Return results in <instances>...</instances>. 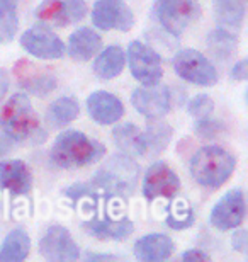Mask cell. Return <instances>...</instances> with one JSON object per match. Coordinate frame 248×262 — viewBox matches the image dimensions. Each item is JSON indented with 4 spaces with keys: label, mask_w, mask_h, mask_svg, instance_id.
<instances>
[{
    "label": "cell",
    "mask_w": 248,
    "mask_h": 262,
    "mask_svg": "<svg viewBox=\"0 0 248 262\" xmlns=\"http://www.w3.org/2000/svg\"><path fill=\"white\" fill-rule=\"evenodd\" d=\"M140 181V167L128 154H118L105 162L88 182V189L112 196L133 194Z\"/></svg>",
    "instance_id": "1"
},
{
    "label": "cell",
    "mask_w": 248,
    "mask_h": 262,
    "mask_svg": "<svg viewBox=\"0 0 248 262\" xmlns=\"http://www.w3.org/2000/svg\"><path fill=\"white\" fill-rule=\"evenodd\" d=\"M105 154V146L91 140L80 131H65L56 138L51 148V162L61 169H80L99 162Z\"/></svg>",
    "instance_id": "2"
},
{
    "label": "cell",
    "mask_w": 248,
    "mask_h": 262,
    "mask_svg": "<svg viewBox=\"0 0 248 262\" xmlns=\"http://www.w3.org/2000/svg\"><path fill=\"white\" fill-rule=\"evenodd\" d=\"M236 159L218 145L202 146L191 160V174L200 186L218 189L235 172Z\"/></svg>",
    "instance_id": "3"
},
{
    "label": "cell",
    "mask_w": 248,
    "mask_h": 262,
    "mask_svg": "<svg viewBox=\"0 0 248 262\" xmlns=\"http://www.w3.org/2000/svg\"><path fill=\"white\" fill-rule=\"evenodd\" d=\"M0 128L5 135L17 141L36 140V136H43L39 129L38 114L28 96L24 94H14L4 107L0 109Z\"/></svg>",
    "instance_id": "4"
},
{
    "label": "cell",
    "mask_w": 248,
    "mask_h": 262,
    "mask_svg": "<svg viewBox=\"0 0 248 262\" xmlns=\"http://www.w3.org/2000/svg\"><path fill=\"white\" fill-rule=\"evenodd\" d=\"M173 68L175 73L184 80L196 83V85H216L218 82V70L197 50H182L173 58Z\"/></svg>",
    "instance_id": "5"
},
{
    "label": "cell",
    "mask_w": 248,
    "mask_h": 262,
    "mask_svg": "<svg viewBox=\"0 0 248 262\" xmlns=\"http://www.w3.org/2000/svg\"><path fill=\"white\" fill-rule=\"evenodd\" d=\"M128 63L133 77L145 87L160 83L163 77L162 58L150 46L140 41H133L128 48Z\"/></svg>",
    "instance_id": "6"
},
{
    "label": "cell",
    "mask_w": 248,
    "mask_h": 262,
    "mask_svg": "<svg viewBox=\"0 0 248 262\" xmlns=\"http://www.w3.org/2000/svg\"><path fill=\"white\" fill-rule=\"evenodd\" d=\"M155 10L160 24L175 36L182 34L200 14L197 0H156Z\"/></svg>",
    "instance_id": "7"
},
{
    "label": "cell",
    "mask_w": 248,
    "mask_h": 262,
    "mask_svg": "<svg viewBox=\"0 0 248 262\" xmlns=\"http://www.w3.org/2000/svg\"><path fill=\"white\" fill-rule=\"evenodd\" d=\"M92 23L100 31L118 29L128 33L134 26V14L123 0H97L92 9Z\"/></svg>",
    "instance_id": "8"
},
{
    "label": "cell",
    "mask_w": 248,
    "mask_h": 262,
    "mask_svg": "<svg viewBox=\"0 0 248 262\" xmlns=\"http://www.w3.org/2000/svg\"><path fill=\"white\" fill-rule=\"evenodd\" d=\"M39 254L51 262L77 260L80 257V249L65 227L53 225L39 240Z\"/></svg>",
    "instance_id": "9"
},
{
    "label": "cell",
    "mask_w": 248,
    "mask_h": 262,
    "mask_svg": "<svg viewBox=\"0 0 248 262\" xmlns=\"http://www.w3.org/2000/svg\"><path fill=\"white\" fill-rule=\"evenodd\" d=\"M14 75L15 80L24 91H28L34 96L43 97L51 91H55L56 87V77L53 75V72L48 68L41 67L34 61L29 60H19L14 65Z\"/></svg>",
    "instance_id": "10"
},
{
    "label": "cell",
    "mask_w": 248,
    "mask_h": 262,
    "mask_svg": "<svg viewBox=\"0 0 248 262\" xmlns=\"http://www.w3.org/2000/svg\"><path fill=\"white\" fill-rule=\"evenodd\" d=\"M22 48L33 56L43 60H56L65 55V45L53 31L44 26H34L20 36Z\"/></svg>",
    "instance_id": "11"
},
{
    "label": "cell",
    "mask_w": 248,
    "mask_h": 262,
    "mask_svg": "<svg viewBox=\"0 0 248 262\" xmlns=\"http://www.w3.org/2000/svg\"><path fill=\"white\" fill-rule=\"evenodd\" d=\"M246 204L245 196L240 189L230 191L228 194L216 203V206L211 211V225L218 230H233L240 227L245 218Z\"/></svg>",
    "instance_id": "12"
},
{
    "label": "cell",
    "mask_w": 248,
    "mask_h": 262,
    "mask_svg": "<svg viewBox=\"0 0 248 262\" xmlns=\"http://www.w3.org/2000/svg\"><path fill=\"white\" fill-rule=\"evenodd\" d=\"M181 191V179L165 162H156L146 170L143 182V194L148 199H172Z\"/></svg>",
    "instance_id": "13"
},
{
    "label": "cell",
    "mask_w": 248,
    "mask_h": 262,
    "mask_svg": "<svg viewBox=\"0 0 248 262\" xmlns=\"http://www.w3.org/2000/svg\"><path fill=\"white\" fill-rule=\"evenodd\" d=\"M87 5L83 0H46L36 9V15L55 26L75 24L85 17Z\"/></svg>",
    "instance_id": "14"
},
{
    "label": "cell",
    "mask_w": 248,
    "mask_h": 262,
    "mask_svg": "<svg viewBox=\"0 0 248 262\" xmlns=\"http://www.w3.org/2000/svg\"><path fill=\"white\" fill-rule=\"evenodd\" d=\"M131 102L136 111L146 118H162L172 106V94L168 87H141L131 96Z\"/></svg>",
    "instance_id": "15"
},
{
    "label": "cell",
    "mask_w": 248,
    "mask_h": 262,
    "mask_svg": "<svg viewBox=\"0 0 248 262\" xmlns=\"http://www.w3.org/2000/svg\"><path fill=\"white\" fill-rule=\"evenodd\" d=\"M31 187H33V174L26 162H0V189L10 191L14 196H26Z\"/></svg>",
    "instance_id": "16"
},
{
    "label": "cell",
    "mask_w": 248,
    "mask_h": 262,
    "mask_svg": "<svg viewBox=\"0 0 248 262\" xmlns=\"http://www.w3.org/2000/svg\"><path fill=\"white\" fill-rule=\"evenodd\" d=\"M87 109L94 121L99 124H114L124 114V106L118 97L105 91H97L88 96Z\"/></svg>",
    "instance_id": "17"
},
{
    "label": "cell",
    "mask_w": 248,
    "mask_h": 262,
    "mask_svg": "<svg viewBox=\"0 0 248 262\" xmlns=\"http://www.w3.org/2000/svg\"><path fill=\"white\" fill-rule=\"evenodd\" d=\"M173 252V240L165 233H150L136 240L134 255L143 262L165 260Z\"/></svg>",
    "instance_id": "18"
},
{
    "label": "cell",
    "mask_w": 248,
    "mask_h": 262,
    "mask_svg": "<svg viewBox=\"0 0 248 262\" xmlns=\"http://www.w3.org/2000/svg\"><path fill=\"white\" fill-rule=\"evenodd\" d=\"M100 46H102V39L96 31L82 28L75 31L68 39V53L75 61H88L99 53Z\"/></svg>",
    "instance_id": "19"
},
{
    "label": "cell",
    "mask_w": 248,
    "mask_h": 262,
    "mask_svg": "<svg viewBox=\"0 0 248 262\" xmlns=\"http://www.w3.org/2000/svg\"><path fill=\"white\" fill-rule=\"evenodd\" d=\"M83 228L96 238L107 240H124L133 233V222L129 218L121 220H91L83 223Z\"/></svg>",
    "instance_id": "20"
},
{
    "label": "cell",
    "mask_w": 248,
    "mask_h": 262,
    "mask_svg": "<svg viewBox=\"0 0 248 262\" xmlns=\"http://www.w3.org/2000/svg\"><path fill=\"white\" fill-rule=\"evenodd\" d=\"M173 131L170 124L162 121L160 118H148V124L143 131V141H145V155H160L167 148L172 140Z\"/></svg>",
    "instance_id": "21"
},
{
    "label": "cell",
    "mask_w": 248,
    "mask_h": 262,
    "mask_svg": "<svg viewBox=\"0 0 248 262\" xmlns=\"http://www.w3.org/2000/svg\"><path fill=\"white\" fill-rule=\"evenodd\" d=\"M126 65V53L119 46H109L100 53L96 61H94V72L99 78L104 80H112L121 72L124 70Z\"/></svg>",
    "instance_id": "22"
},
{
    "label": "cell",
    "mask_w": 248,
    "mask_h": 262,
    "mask_svg": "<svg viewBox=\"0 0 248 262\" xmlns=\"http://www.w3.org/2000/svg\"><path fill=\"white\" fill-rule=\"evenodd\" d=\"M31 250V238L24 228H14L5 237L0 247V262H20L28 259Z\"/></svg>",
    "instance_id": "23"
},
{
    "label": "cell",
    "mask_w": 248,
    "mask_h": 262,
    "mask_svg": "<svg viewBox=\"0 0 248 262\" xmlns=\"http://www.w3.org/2000/svg\"><path fill=\"white\" fill-rule=\"evenodd\" d=\"M114 143L121 151L128 155H145L143 131H140L133 123H126L116 126L112 131Z\"/></svg>",
    "instance_id": "24"
},
{
    "label": "cell",
    "mask_w": 248,
    "mask_h": 262,
    "mask_svg": "<svg viewBox=\"0 0 248 262\" xmlns=\"http://www.w3.org/2000/svg\"><path fill=\"white\" fill-rule=\"evenodd\" d=\"M214 12L223 28L240 29L245 19V5L241 0H214Z\"/></svg>",
    "instance_id": "25"
},
{
    "label": "cell",
    "mask_w": 248,
    "mask_h": 262,
    "mask_svg": "<svg viewBox=\"0 0 248 262\" xmlns=\"http://www.w3.org/2000/svg\"><path fill=\"white\" fill-rule=\"evenodd\" d=\"M78 114H80V106H78L77 99L61 97L48 107L46 118H48V121L53 126H65V124L75 121Z\"/></svg>",
    "instance_id": "26"
},
{
    "label": "cell",
    "mask_w": 248,
    "mask_h": 262,
    "mask_svg": "<svg viewBox=\"0 0 248 262\" xmlns=\"http://www.w3.org/2000/svg\"><path fill=\"white\" fill-rule=\"evenodd\" d=\"M208 45L216 58L226 61L236 51L238 39H236V36L233 33H230L226 29H214L208 36Z\"/></svg>",
    "instance_id": "27"
},
{
    "label": "cell",
    "mask_w": 248,
    "mask_h": 262,
    "mask_svg": "<svg viewBox=\"0 0 248 262\" xmlns=\"http://www.w3.org/2000/svg\"><path fill=\"white\" fill-rule=\"evenodd\" d=\"M194 222V214L191 211V208L187 206H181V203L177 204V206H172L170 208V214H168L167 218V223L170 225L172 228L175 230H184L187 227H191Z\"/></svg>",
    "instance_id": "28"
},
{
    "label": "cell",
    "mask_w": 248,
    "mask_h": 262,
    "mask_svg": "<svg viewBox=\"0 0 248 262\" xmlns=\"http://www.w3.org/2000/svg\"><path fill=\"white\" fill-rule=\"evenodd\" d=\"M213 111H214V101L209 96H206V94H199V96L191 99V102H189V113H191V116L197 119L208 118Z\"/></svg>",
    "instance_id": "29"
},
{
    "label": "cell",
    "mask_w": 248,
    "mask_h": 262,
    "mask_svg": "<svg viewBox=\"0 0 248 262\" xmlns=\"http://www.w3.org/2000/svg\"><path fill=\"white\" fill-rule=\"evenodd\" d=\"M19 19L17 15H9V17H0V43H9L14 39L17 33Z\"/></svg>",
    "instance_id": "30"
},
{
    "label": "cell",
    "mask_w": 248,
    "mask_h": 262,
    "mask_svg": "<svg viewBox=\"0 0 248 262\" xmlns=\"http://www.w3.org/2000/svg\"><path fill=\"white\" fill-rule=\"evenodd\" d=\"M196 131L202 138H213V136H216L221 131V124L218 121H211L208 118H202L196 124Z\"/></svg>",
    "instance_id": "31"
},
{
    "label": "cell",
    "mask_w": 248,
    "mask_h": 262,
    "mask_svg": "<svg viewBox=\"0 0 248 262\" xmlns=\"http://www.w3.org/2000/svg\"><path fill=\"white\" fill-rule=\"evenodd\" d=\"M231 78L233 80H238V82H243L248 78V61L246 60H241L238 63H235L233 70H231Z\"/></svg>",
    "instance_id": "32"
},
{
    "label": "cell",
    "mask_w": 248,
    "mask_h": 262,
    "mask_svg": "<svg viewBox=\"0 0 248 262\" xmlns=\"http://www.w3.org/2000/svg\"><path fill=\"white\" fill-rule=\"evenodd\" d=\"M231 245H233L235 250L243 252V250L246 249V232L245 230H238V232H235V235L231 237Z\"/></svg>",
    "instance_id": "33"
},
{
    "label": "cell",
    "mask_w": 248,
    "mask_h": 262,
    "mask_svg": "<svg viewBox=\"0 0 248 262\" xmlns=\"http://www.w3.org/2000/svg\"><path fill=\"white\" fill-rule=\"evenodd\" d=\"M182 260H186V262H204V260H209V255L208 254H204L202 250H199V249H192V250H187L186 254L182 255Z\"/></svg>",
    "instance_id": "34"
},
{
    "label": "cell",
    "mask_w": 248,
    "mask_h": 262,
    "mask_svg": "<svg viewBox=\"0 0 248 262\" xmlns=\"http://www.w3.org/2000/svg\"><path fill=\"white\" fill-rule=\"evenodd\" d=\"M7 15H17L15 0H0V17H7Z\"/></svg>",
    "instance_id": "35"
},
{
    "label": "cell",
    "mask_w": 248,
    "mask_h": 262,
    "mask_svg": "<svg viewBox=\"0 0 248 262\" xmlns=\"http://www.w3.org/2000/svg\"><path fill=\"white\" fill-rule=\"evenodd\" d=\"M7 91H9V77L4 70H0V101L5 97Z\"/></svg>",
    "instance_id": "36"
},
{
    "label": "cell",
    "mask_w": 248,
    "mask_h": 262,
    "mask_svg": "<svg viewBox=\"0 0 248 262\" xmlns=\"http://www.w3.org/2000/svg\"><path fill=\"white\" fill-rule=\"evenodd\" d=\"M9 150V145H7V140L0 138V154H4V151Z\"/></svg>",
    "instance_id": "37"
},
{
    "label": "cell",
    "mask_w": 248,
    "mask_h": 262,
    "mask_svg": "<svg viewBox=\"0 0 248 262\" xmlns=\"http://www.w3.org/2000/svg\"><path fill=\"white\" fill-rule=\"evenodd\" d=\"M91 259H114L112 255H91Z\"/></svg>",
    "instance_id": "38"
}]
</instances>
